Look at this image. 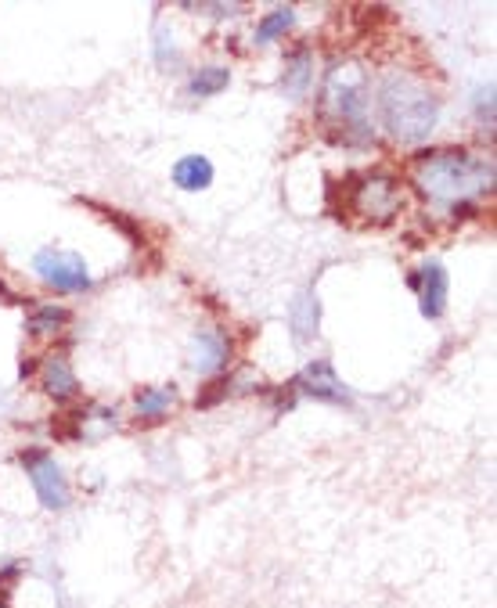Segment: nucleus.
<instances>
[{
  "instance_id": "f257e3e1",
  "label": "nucleus",
  "mask_w": 497,
  "mask_h": 608,
  "mask_svg": "<svg viewBox=\"0 0 497 608\" xmlns=\"http://www.w3.org/2000/svg\"><path fill=\"white\" fill-rule=\"evenodd\" d=\"M415 184L433 202L461 206L494 188V162L479 159L465 148H433L415 159Z\"/></svg>"
},
{
  "instance_id": "f03ea898",
  "label": "nucleus",
  "mask_w": 497,
  "mask_h": 608,
  "mask_svg": "<svg viewBox=\"0 0 497 608\" xmlns=\"http://www.w3.org/2000/svg\"><path fill=\"white\" fill-rule=\"evenodd\" d=\"M379 116L386 134L400 144H418L440 123V105L422 83L411 76H389L379 87Z\"/></svg>"
},
{
  "instance_id": "7ed1b4c3",
  "label": "nucleus",
  "mask_w": 497,
  "mask_h": 608,
  "mask_svg": "<svg viewBox=\"0 0 497 608\" xmlns=\"http://www.w3.org/2000/svg\"><path fill=\"white\" fill-rule=\"evenodd\" d=\"M325 112L332 119H339V126H353L357 134H368L364 116H368V80H364L361 65H339L332 69V76L325 80V98H321Z\"/></svg>"
},
{
  "instance_id": "20e7f679",
  "label": "nucleus",
  "mask_w": 497,
  "mask_h": 608,
  "mask_svg": "<svg viewBox=\"0 0 497 608\" xmlns=\"http://www.w3.org/2000/svg\"><path fill=\"white\" fill-rule=\"evenodd\" d=\"M33 270H37V278L44 281L47 288H55V292H87L91 288V270L87 263L76 256V252H65V249H40L33 256Z\"/></svg>"
},
{
  "instance_id": "39448f33",
  "label": "nucleus",
  "mask_w": 497,
  "mask_h": 608,
  "mask_svg": "<svg viewBox=\"0 0 497 608\" xmlns=\"http://www.w3.org/2000/svg\"><path fill=\"white\" fill-rule=\"evenodd\" d=\"M404 206V195H400V184L386 173H371V177L357 180L353 188V209L371 220V224H389L393 216Z\"/></svg>"
},
{
  "instance_id": "423d86ee",
  "label": "nucleus",
  "mask_w": 497,
  "mask_h": 608,
  "mask_svg": "<svg viewBox=\"0 0 497 608\" xmlns=\"http://www.w3.org/2000/svg\"><path fill=\"white\" fill-rule=\"evenodd\" d=\"M22 468H26L29 483H33V490H37L40 504H44L47 511H62L65 504H69V483H65V472L58 468V461L47 454V450L29 447L26 454H22Z\"/></svg>"
},
{
  "instance_id": "0eeeda50",
  "label": "nucleus",
  "mask_w": 497,
  "mask_h": 608,
  "mask_svg": "<svg viewBox=\"0 0 497 608\" xmlns=\"http://www.w3.org/2000/svg\"><path fill=\"white\" fill-rule=\"evenodd\" d=\"M411 288H415L418 299H422V317H429V321L443 317V310H447V292H451V278H447L443 263L436 260L422 263V270L411 274Z\"/></svg>"
},
{
  "instance_id": "6e6552de",
  "label": "nucleus",
  "mask_w": 497,
  "mask_h": 608,
  "mask_svg": "<svg viewBox=\"0 0 497 608\" xmlns=\"http://www.w3.org/2000/svg\"><path fill=\"white\" fill-rule=\"evenodd\" d=\"M227 357H231V342H227L224 331L217 328L195 331V339H191V367L199 375H213V371L227 367Z\"/></svg>"
},
{
  "instance_id": "1a4fd4ad",
  "label": "nucleus",
  "mask_w": 497,
  "mask_h": 608,
  "mask_svg": "<svg viewBox=\"0 0 497 608\" xmlns=\"http://www.w3.org/2000/svg\"><path fill=\"white\" fill-rule=\"evenodd\" d=\"M296 389H303L307 396H314V400H328V403H346L350 396H346L343 382L335 378L332 364L328 360H314V364L303 371V375L296 378Z\"/></svg>"
},
{
  "instance_id": "9d476101",
  "label": "nucleus",
  "mask_w": 497,
  "mask_h": 608,
  "mask_svg": "<svg viewBox=\"0 0 497 608\" xmlns=\"http://www.w3.org/2000/svg\"><path fill=\"white\" fill-rule=\"evenodd\" d=\"M213 162L206 159V155H184L177 166H173V184L181 191H191V195H199V191H206L209 184H213Z\"/></svg>"
},
{
  "instance_id": "9b49d317",
  "label": "nucleus",
  "mask_w": 497,
  "mask_h": 608,
  "mask_svg": "<svg viewBox=\"0 0 497 608\" xmlns=\"http://www.w3.org/2000/svg\"><path fill=\"white\" fill-rule=\"evenodd\" d=\"M310 83H314V54H310L307 47H299L289 62H285V80H281V90H285L289 98L299 101L310 90Z\"/></svg>"
},
{
  "instance_id": "f8f14e48",
  "label": "nucleus",
  "mask_w": 497,
  "mask_h": 608,
  "mask_svg": "<svg viewBox=\"0 0 497 608\" xmlns=\"http://www.w3.org/2000/svg\"><path fill=\"white\" fill-rule=\"evenodd\" d=\"M40 385H44L47 396H55V400H73L76 396V375L73 367H69V360L65 357H51L44 364V375H40Z\"/></svg>"
},
{
  "instance_id": "ddd939ff",
  "label": "nucleus",
  "mask_w": 497,
  "mask_h": 608,
  "mask_svg": "<svg viewBox=\"0 0 497 608\" xmlns=\"http://www.w3.org/2000/svg\"><path fill=\"white\" fill-rule=\"evenodd\" d=\"M177 407V389L173 385H155V389H141L134 400V411L137 418L145 421H159Z\"/></svg>"
},
{
  "instance_id": "4468645a",
  "label": "nucleus",
  "mask_w": 497,
  "mask_h": 608,
  "mask_svg": "<svg viewBox=\"0 0 497 608\" xmlns=\"http://www.w3.org/2000/svg\"><path fill=\"white\" fill-rule=\"evenodd\" d=\"M289 324H292V331H296L299 342L317 339V296L314 292L296 299V306L289 310Z\"/></svg>"
},
{
  "instance_id": "2eb2a0df",
  "label": "nucleus",
  "mask_w": 497,
  "mask_h": 608,
  "mask_svg": "<svg viewBox=\"0 0 497 608\" xmlns=\"http://www.w3.org/2000/svg\"><path fill=\"white\" fill-rule=\"evenodd\" d=\"M227 83H231V72H227L224 65H206V69H199L188 80V90L195 98H213V94L227 90Z\"/></svg>"
},
{
  "instance_id": "dca6fc26",
  "label": "nucleus",
  "mask_w": 497,
  "mask_h": 608,
  "mask_svg": "<svg viewBox=\"0 0 497 608\" xmlns=\"http://www.w3.org/2000/svg\"><path fill=\"white\" fill-rule=\"evenodd\" d=\"M65 324H69V310H62V306H37V310H33V317H29V331H33L37 339L58 335Z\"/></svg>"
},
{
  "instance_id": "f3484780",
  "label": "nucleus",
  "mask_w": 497,
  "mask_h": 608,
  "mask_svg": "<svg viewBox=\"0 0 497 608\" xmlns=\"http://www.w3.org/2000/svg\"><path fill=\"white\" fill-rule=\"evenodd\" d=\"M292 22H296V11H292V8H274L271 15L256 26V44H271V40L285 36L292 29Z\"/></svg>"
},
{
  "instance_id": "a211bd4d",
  "label": "nucleus",
  "mask_w": 497,
  "mask_h": 608,
  "mask_svg": "<svg viewBox=\"0 0 497 608\" xmlns=\"http://www.w3.org/2000/svg\"><path fill=\"white\" fill-rule=\"evenodd\" d=\"M476 112H479V119H487L490 126H494V87H483L476 94Z\"/></svg>"
},
{
  "instance_id": "6ab92c4d",
  "label": "nucleus",
  "mask_w": 497,
  "mask_h": 608,
  "mask_svg": "<svg viewBox=\"0 0 497 608\" xmlns=\"http://www.w3.org/2000/svg\"><path fill=\"white\" fill-rule=\"evenodd\" d=\"M227 389H231V385H227V378L213 382V385H209V389H206V396H199V407H213V403H217V400H224Z\"/></svg>"
}]
</instances>
